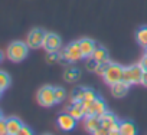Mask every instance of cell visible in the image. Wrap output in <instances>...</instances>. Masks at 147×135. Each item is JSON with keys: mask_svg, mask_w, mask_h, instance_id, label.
I'll list each match as a JSON object with an SVG mask.
<instances>
[{"mask_svg": "<svg viewBox=\"0 0 147 135\" xmlns=\"http://www.w3.org/2000/svg\"><path fill=\"white\" fill-rule=\"evenodd\" d=\"M29 52V46L25 42H12L6 50V56L12 60V62H22Z\"/></svg>", "mask_w": 147, "mask_h": 135, "instance_id": "1", "label": "cell"}, {"mask_svg": "<svg viewBox=\"0 0 147 135\" xmlns=\"http://www.w3.org/2000/svg\"><path fill=\"white\" fill-rule=\"evenodd\" d=\"M141 75H143V69L140 68V65H131L124 68L123 81L128 85H137L141 82Z\"/></svg>", "mask_w": 147, "mask_h": 135, "instance_id": "2", "label": "cell"}, {"mask_svg": "<svg viewBox=\"0 0 147 135\" xmlns=\"http://www.w3.org/2000/svg\"><path fill=\"white\" fill-rule=\"evenodd\" d=\"M38 102L39 105L45 106V108H51L56 104L55 101V89L53 86H42L38 91Z\"/></svg>", "mask_w": 147, "mask_h": 135, "instance_id": "3", "label": "cell"}, {"mask_svg": "<svg viewBox=\"0 0 147 135\" xmlns=\"http://www.w3.org/2000/svg\"><path fill=\"white\" fill-rule=\"evenodd\" d=\"M123 72H124V68L118 63H111L108 66L107 72L104 74V82L108 84V85H113V84H117L120 81H123Z\"/></svg>", "mask_w": 147, "mask_h": 135, "instance_id": "4", "label": "cell"}, {"mask_svg": "<svg viewBox=\"0 0 147 135\" xmlns=\"http://www.w3.org/2000/svg\"><path fill=\"white\" fill-rule=\"evenodd\" d=\"M101 125L108 131L110 135H118L120 134V122L117 116L113 112H105L101 115Z\"/></svg>", "mask_w": 147, "mask_h": 135, "instance_id": "5", "label": "cell"}, {"mask_svg": "<svg viewBox=\"0 0 147 135\" xmlns=\"http://www.w3.org/2000/svg\"><path fill=\"white\" fill-rule=\"evenodd\" d=\"M46 32L43 29H33L29 32L26 43L29 46V49H39L43 46V40H45Z\"/></svg>", "mask_w": 147, "mask_h": 135, "instance_id": "6", "label": "cell"}, {"mask_svg": "<svg viewBox=\"0 0 147 135\" xmlns=\"http://www.w3.org/2000/svg\"><path fill=\"white\" fill-rule=\"evenodd\" d=\"M84 105H85V109H87L85 111V116L87 115H98V116H101L102 114L107 112V105H105V102L101 98H97L92 102H84Z\"/></svg>", "mask_w": 147, "mask_h": 135, "instance_id": "7", "label": "cell"}, {"mask_svg": "<svg viewBox=\"0 0 147 135\" xmlns=\"http://www.w3.org/2000/svg\"><path fill=\"white\" fill-rule=\"evenodd\" d=\"M62 46V40L61 37L56 35V33H48L46 32V36H45V40H43V49L46 52H58Z\"/></svg>", "mask_w": 147, "mask_h": 135, "instance_id": "8", "label": "cell"}, {"mask_svg": "<svg viewBox=\"0 0 147 135\" xmlns=\"http://www.w3.org/2000/svg\"><path fill=\"white\" fill-rule=\"evenodd\" d=\"M63 52H65V56H66L68 62H78V60H81V59L84 57V55H82V52H81V47H80L78 40H77V42L69 43V45L63 49Z\"/></svg>", "mask_w": 147, "mask_h": 135, "instance_id": "9", "label": "cell"}, {"mask_svg": "<svg viewBox=\"0 0 147 135\" xmlns=\"http://www.w3.org/2000/svg\"><path fill=\"white\" fill-rule=\"evenodd\" d=\"M75 125H77V119L74 118L71 114H68V112L61 114V115L58 116V126H59L62 131L69 132V131H72L74 128H75Z\"/></svg>", "mask_w": 147, "mask_h": 135, "instance_id": "10", "label": "cell"}, {"mask_svg": "<svg viewBox=\"0 0 147 135\" xmlns=\"http://www.w3.org/2000/svg\"><path fill=\"white\" fill-rule=\"evenodd\" d=\"M66 109H68V114H71L77 121L85 118V111L87 109H85V105H84L82 101H72V104Z\"/></svg>", "mask_w": 147, "mask_h": 135, "instance_id": "11", "label": "cell"}, {"mask_svg": "<svg viewBox=\"0 0 147 135\" xmlns=\"http://www.w3.org/2000/svg\"><path fill=\"white\" fill-rule=\"evenodd\" d=\"M84 122H85V129L88 132H92V134H95L102 126L101 125V116H98V115H87Z\"/></svg>", "mask_w": 147, "mask_h": 135, "instance_id": "12", "label": "cell"}, {"mask_svg": "<svg viewBox=\"0 0 147 135\" xmlns=\"http://www.w3.org/2000/svg\"><path fill=\"white\" fill-rule=\"evenodd\" d=\"M78 43H80V47H81V52H82L84 57H90L92 55V52L95 50V47H97L95 42L88 39V37H84V39L78 40Z\"/></svg>", "mask_w": 147, "mask_h": 135, "instance_id": "13", "label": "cell"}, {"mask_svg": "<svg viewBox=\"0 0 147 135\" xmlns=\"http://www.w3.org/2000/svg\"><path fill=\"white\" fill-rule=\"evenodd\" d=\"M22 121L19 118H7L6 119V126H7V135H18L20 128H22Z\"/></svg>", "mask_w": 147, "mask_h": 135, "instance_id": "14", "label": "cell"}, {"mask_svg": "<svg viewBox=\"0 0 147 135\" xmlns=\"http://www.w3.org/2000/svg\"><path fill=\"white\" fill-rule=\"evenodd\" d=\"M128 84H125L124 81H120L117 84L111 85V94L114 95V98H123L125 96V94L128 92Z\"/></svg>", "mask_w": 147, "mask_h": 135, "instance_id": "15", "label": "cell"}, {"mask_svg": "<svg viewBox=\"0 0 147 135\" xmlns=\"http://www.w3.org/2000/svg\"><path fill=\"white\" fill-rule=\"evenodd\" d=\"M91 56H92L98 63H102V62H108V60H110L108 50H107L104 46H98V45H97V47H95V50L92 52Z\"/></svg>", "mask_w": 147, "mask_h": 135, "instance_id": "16", "label": "cell"}, {"mask_svg": "<svg viewBox=\"0 0 147 135\" xmlns=\"http://www.w3.org/2000/svg\"><path fill=\"white\" fill-rule=\"evenodd\" d=\"M81 76V71L77 69V68H74V66H69L68 69L63 72V79L66 82H77Z\"/></svg>", "mask_w": 147, "mask_h": 135, "instance_id": "17", "label": "cell"}, {"mask_svg": "<svg viewBox=\"0 0 147 135\" xmlns=\"http://www.w3.org/2000/svg\"><path fill=\"white\" fill-rule=\"evenodd\" d=\"M120 134L121 135H136L137 134V128L133 122L130 121H123L120 122Z\"/></svg>", "mask_w": 147, "mask_h": 135, "instance_id": "18", "label": "cell"}, {"mask_svg": "<svg viewBox=\"0 0 147 135\" xmlns=\"http://www.w3.org/2000/svg\"><path fill=\"white\" fill-rule=\"evenodd\" d=\"M136 37H137V42H138L140 46L147 47V26L140 27L136 33Z\"/></svg>", "mask_w": 147, "mask_h": 135, "instance_id": "19", "label": "cell"}, {"mask_svg": "<svg viewBox=\"0 0 147 135\" xmlns=\"http://www.w3.org/2000/svg\"><path fill=\"white\" fill-rule=\"evenodd\" d=\"M84 95H85V88L75 86L71 92V99L72 101H84Z\"/></svg>", "mask_w": 147, "mask_h": 135, "instance_id": "20", "label": "cell"}, {"mask_svg": "<svg viewBox=\"0 0 147 135\" xmlns=\"http://www.w3.org/2000/svg\"><path fill=\"white\" fill-rule=\"evenodd\" d=\"M10 85V76L5 72V71H0V89H7Z\"/></svg>", "mask_w": 147, "mask_h": 135, "instance_id": "21", "label": "cell"}, {"mask_svg": "<svg viewBox=\"0 0 147 135\" xmlns=\"http://www.w3.org/2000/svg\"><path fill=\"white\" fill-rule=\"evenodd\" d=\"M53 89H55V101H56V104H61L66 98V91L62 86H55Z\"/></svg>", "mask_w": 147, "mask_h": 135, "instance_id": "22", "label": "cell"}, {"mask_svg": "<svg viewBox=\"0 0 147 135\" xmlns=\"http://www.w3.org/2000/svg\"><path fill=\"white\" fill-rule=\"evenodd\" d=\"M98 95L94 89L91 88H85V95H84V102H92L94 99H97Z\"/></svg>", "mask_w": 147, "mask_h": 135, "instance_id": "23", "label": "cell"}, {"mask_svg": "<svg viewBox=\"0 0 147 135\" xmlns=\"http://www.w3.org/2000/svg\"><path fill=\"white\" fill-rule=\"evenodd\" d=\"M111 65V62L108 60V62H102V63H98V66H97V69H95V74L97 75H100V76H104V74L107 72V69H108V66Z\"/></svg>", "mask_w": 147, "mask_h": 135, "instance_id": "24", "label": "cell"}, {"mask_svg": "<svg viewBox=\"0 0 147 135\" xmlns=\"http://www.w3.org/2000/svg\"><path fill=\"white\" fill-rule=\"evenodd\" d=\"M97 66H98V62H97V60H95L92 56L87 57V69H88V71H91V72H95Z\"/></svg>", "mask_w": 147, "mask_h": 135, "instance_id": "25", "label": "cell"}, {"mask_svg": "<svg viewBox=\"0 0 147 135\" xmlns=\"http://www.w3.org/2000/svg\"><path fill=\"white\" fill-rule=\"evenodd\" d=\"M48 62L49 63H53L58 60V52H48V56H46Z\"/></svg>", "mask_w": 147, "mask_h": 135, "instance_id": "26", "label": "cell"}, {"mask_svg": "<svg viewBox=\"0 0 147 135\" xmlns=\"http://www.w3.org/2000/svg\"><path fill=\"white\" fill-rule=\"evenodd\" d=\"M32 134H33V132H32V129H30L29 126L22 125V128H20V131H19L18 135H32Z\"/></svg>", "mask_w": 147, "mask_h": 135, "instance_id": "27", "label": "cell"}, {"mask_svg": "<svg viewBox=\"0 0 147 135\" xmlns=\"http://www.w3.org/2000/svg\"><path fill=\"white\" fill-rule=\"evenodd\" d=\"M7 134V126H6V119H0V135Z\"/></svg>", "mask_w": 147, "mask_h": 135, "instance_id": "28", "label": "cell"}, {"mask_svg": "<svg viewBox=\"0 0 147 135\" xmlns=\"http://www.w3.org/2000/svg\"><path fill=\"white\" fill-rule=\"evenodd\" d=\"M138 65H140V68H141L143 71H147V55H144V56L140 59Z\"/></svg>", "mask_w": 147, "mask_h": 135, "instance_id": "29", "label": "cell"}, {"mask_svg": "<svg viewBox=\"0 0 147 135\" xmlns=\"http://www.w3.org/2000/svg\"><path fill=\"white\" fill-rule=\"evenodd\" d=\"M58 60L61 62V63H68V59H66V56H65V52L62 50H58Z\"/></svg>", "mask_w": 147, "mask_h": 135, "instance_id": "30", "label": "cell"}, {"mask_svg": "<svg viewBox=\"0 0 147 135\" xmlns=\"http://www.w3.org/2000/svg\"><path fill=\"white\" fill-rule=\"evenodd\" d=\"M143 86H147V71H143V75H141V82H140Z\"/></svg>", "mask_w": 147, "mask_h": 135, "instance_id": "31", "label": "cell"}, {"mask_svg": "<svg viewBox=\"0 0 147 135\" xmlns=\"http://www.w3.org/2000/svg\"><path fill=\"white\" fill-rule=\"evenodd\" d=\"M2 59H3V53L0 52V62H2Z\"/></svg>", "mask_w": 147, "mask_h": 135, "instance_id": "32", "label": "cell"}, {"mask_svg": "<svg viewBox=\"0 0 147 135\" xmlns=\"http://www.w3.org/2000/svg\"><path fill=\"white\" fill-rule=\"evenodd\" d=\"M0 119H3V114H2V111H0Z\"/></svg>", "mask_w": 147, "mask_h": 135, "instance_id": "33", "label": "cell"}, {"mask_svg": "<svg viewBox=\"0 0 147 135\" xmlns=\"http://www.w3.org/2000/svg\"><path fill=\"white\" fill-rule=\"evenodd\" d=\"M144 55H147V47H144Z\"/></svg>", "mask_w": 147, "mask_h": 135, "instance_id": "34", "label": "cell"}, {"mask_svg": "<svg viewBox=\"0 0 147 135\" xmlns=\"http://www.w3.org/2000/svg\"><path fill=\"white\" fill-rule=\"evenodd\" d=\"M2 92H3V89H0V98H2Z\"/></svg>", "mask_w": 147, "mask_h": 135, "instance_id": "35", "label": "cell"}]
</instances>
